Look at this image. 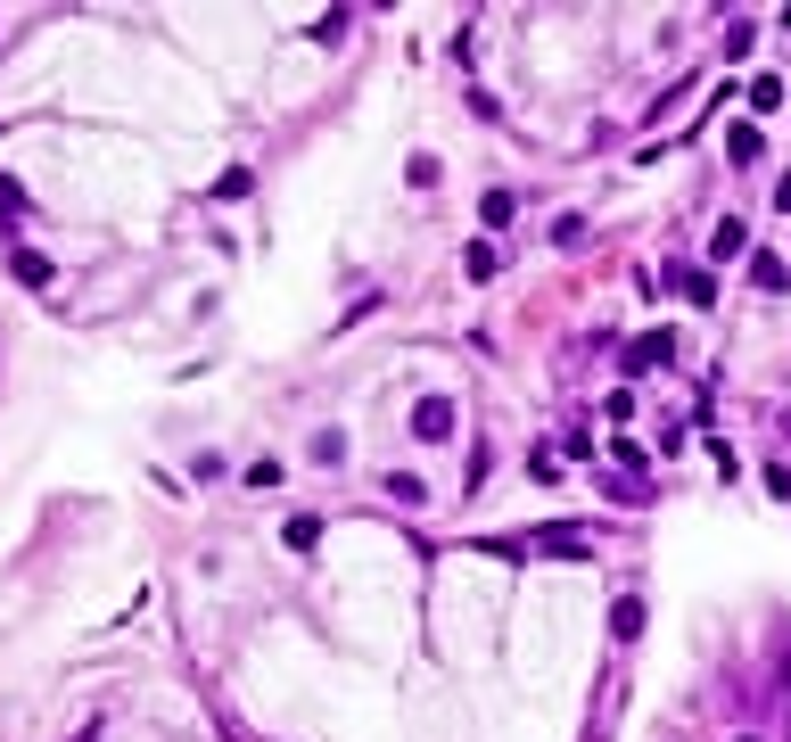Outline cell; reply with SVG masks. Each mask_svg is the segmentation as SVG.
Wrapping results in <instances>:
<instances>
[{"label":"cell","mask_w":791,"mask_h":742,"mask_svg":"<svg viewBox=\"0 0 791 742\" xmlns=\"http://www.w3.org/2000/svg\"><path fill=\"white\" fill-rule=\"evenodd\" d=\"M412 429H421V437H445V429H454V404H445V396H429L421 413H412Z\"/></svg>","instance_id":"2"},{"label":"cell","mask_w":791,"mask_h":742,"mask_svg":"<svg viewBox=\"0 0 791 742\" xmlns=\"http://www.w3.org/2000/svg\"><path fill=\"white\" fill-rule=\"evenodd\" d=\"M9 273H17L25 289H50V256H42V248H17V256H9Z\"/></svg>","instance_id":"1"},{"label":"cell","mask_w":791,"mask_h":742,"mask_svg":"<svg viewBox=\"0 0 791 742\" xmlns=\"http://www.w3.org/2000/svg\"><path fill=\"white\" fill-rule=\"evenodd\" d=\"M248 190H256V174H248V165H231V174L215 182V198H223V207H231V198H248Z\"/></svg>","instance_id":"3"}]
</instances>
